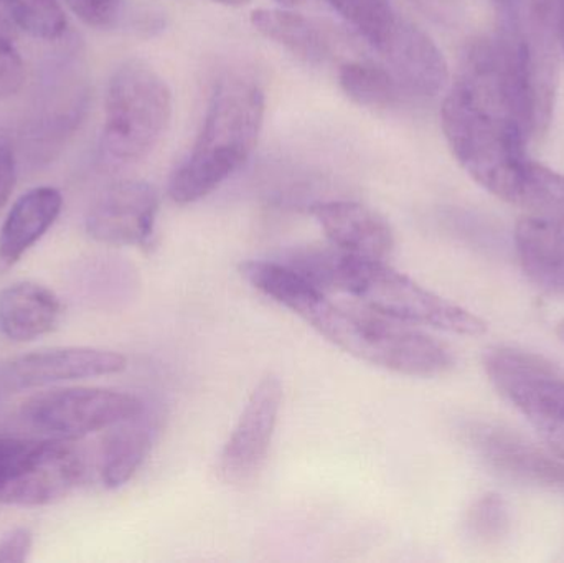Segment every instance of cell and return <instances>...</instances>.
Masks as SVG:
<instances>
[{
	"label": "cell",
	"mask_w": 564,
	"mask_h": 563,
	"mask_svg": "<svg viewBox=\"0 0 564 563\" xmlns=\"http://www.w3.org/2000/svg\"><path fill=\"white\" fill-rule=\"evenodd\" d=\"M240 273L254 290L276 301L304 321L327 297L324 291L318 290L285 263L245 261L240 267Z\"/></svg>",
	"instance_id": "cell-20"
},
{
	"label": "cell",
	"mask_w": 564,
	"mask_h": 563,
	"mask_svg": "<svg viewBox=\"0 0 564 563\" xmlns=\"http://www.w3.org/2000/svg\"><path fill=\"white\" fill-rule=\"evenodd\" d=\"M141 412L144 403L132 393L72 387L30 397L20 413L26 425L45 439L69 443L112 429Z\"/></svg>",
	"instance_id": "cell-7"
},
{
	"label": "cell",
	"mask_w": 564,
	"mask_h": 563,
	"mask_svg": "<svg viewBox=\"0 0 564 563\" xmlns=\"http://www.w3.org/2000/svg\"><path fill=\"white\" fill-rule=\"evenodd\" d=\"M312 217L332 245L368 260H387L394 248L390 224L373 208L350 201L317 202Z\"/></svg>",
	"instance_id": "cell-14"
},
{
	"label": "cell",
	"mask_w": 564,
	"mask_h": 563,
	"mask_svg": "<svg viewBox=\"0 0 564 563\" xmlns=\"http://www.w3.org/2000/svg\"><path fill=\"white\" fill-rule=\"evenodd\" d=\"M50 439H0V505L19 506Z\"/></svg>",
	"instance_id": "cell-23"
},
{
	"label": "cell",
	"mask_w": 564,
	"mask_h": 563,
	"mask_svg": "<svg viewBox=\"0 0 564 563\" xmlns=\"http://www.w3.org/2000/svg\"><path fill=\"white\" fill-rule=\"evenodd\" d=\"M126 367L128 359L115 350L58 347L10 360L0 372V382L9 390L39 389L68 380L112 376Z\"/></svg>",
	"instance_id": "cell-11"
},
{
	"label": "cell",
	"mask_w": 564,
	"mask_h": 563,
	"mask_svg": "<svg viewBox=\"0 0 564 563\" xmlns=\"http://www.w3.org/2000/svg\"><path fill=\"white\" fill-rule=\"evenodd\" d=\"M556 333H558L560 339L564 343V320L558 324V327H556Z\"/></svg>",
	"instance_id": "cell-35"
},
{
	"label": "cell",
	"mask_w": 564,
	"mask_h": 563,
	"mask_svg": "<svg viewBox=\"0 0 564 563\" xmlns=\"http://www.w3.org/2000/svg\"><path fill=\"white\" fill-rule=\"evenodd\" d=\"M25 82V68L17 50L0 52V98L15 95Z\"/></svg>",
	"instance_id": "cell-30"
},
{
	"label": "cell",
	"mask_w": 564,
	"mask_h": 563,
	"mask_svg": "<svg viewBox=\"0 0 564 563\" xmlns=\"http://www.w3.org/2000/svg\"><path fill=\"white\" fill-rule=\"evenodd\" d=\"M254 29L299 59L325 65L335 58L337 43L318 20L289 9H258L251 13Z\"/></svg>",
	"instance_id": "cell-18"
},
{
	"label": "cell",
	"mask_w": 564,
	"mask_h": 563,
	"mask_svg": "<svg viewBox=\"0 0 564 563\" xmlns=\"http://www.w3.org/2000/svg\"><path fill=\"white\" fill-rule=\"evenodd\" d=\"M487 376L497 392L533 426L550 452L564 459V372L525 350H489Z\"/></svg>",
	"instance_id": "cell-6"
},
{
	"label": "cell",
	"mask_w": 564,
	"mask_h": 563,
	"mask_svg": "<svg viewBox=\"0 0 564 563\" xmlns=\"http://www.w3.org/2000/svg\"><path fill=\"white\" fill-rule=\"evenodd\" d=\"M73 13L93 29L152 36L164 29V15L144 0H65Z\"/></svg>",
	"instance_id": "cell-21"
},
{
	"label": "cell",
	"mask_w": 564,
	"mask_h": 563,
	"mask_svg": "<svg viewBox=\"0 0 564 563\" xmlns=\"http://www.w3.org/2000/svg\"><path fill=\"white\" fill-rule=\"evenodd\" d=\"M17 181L15 155L6 142H0V212L12 195Z\"/></svg>",
	"instance_id": "cell-32"
},
{
	"label": "cell",
	"mask_w": 564,
	"mask_h": 563,
	"mask_svg": "<svg viewBox=\"0 0 564 563\" xmlns=\"http://www.w3.org/2000/svg\"><path fill=\"white\" fill-rule=\"evenodd\" d=\"M516 245L529 280L546 293L564 294V215L520 218Z\"/></svg>",
	"instance_id": "cell-15"
},
{
	"label": "cell",
	"mask_w": 564,
	"mask_h": 563,
	"mask_svg": "<svg viewBox=\"0 0 564 563\" xmlns=\"http://www.w3.org/2000/svg\"><path fill=\"white\" fill-rule=\"evenodd\" d=\"M466 524L470 535L487 544L506 538L510 528V516L502 496L489 492L477 499L467 515Z\"/></svg>",
	"instance_id": "cell-26"
},
{
	"label": "cell",
	"mask_w": 564,
	"mask_h": 563,
	"mask_svg": "<svg viewBox=\"0 0 564 563\" xmlns=\"http://www.w3.org/2000/svg\"><path fill=\"white\" fill-rule=\"evenodd\" d=\"M276 2H280L281 6L284 7H295L299 6V3L302 2V0H276Z\"/></svg>",
	"instance_id": "cell-34"
},
{
	"label": "cell",
	"mask_w": 564,
	"mask_h": 563,
	"mask_svg": "<svg viewBox=\"0 0 564 563\" xmlns=\"http://www.w3.org/2000/svg\"><path fill=\"white\" fill-rule=\"evenodd\" d=\"M467 442L490 468L533 485L564 489V459L546 453L517 433L476 423L466 430Z\"/></svg>",
	"instance_id": "cell-13"
},
{
	"label": "cell",
	"mask_w": 564,
	"mask_h": 563,
	"mask_svg": "<svg viewBox=\"0 0 564 563\" xmlns=\"http://www.w3.org/2000/svg\"><path fill=\"white\" fill-rule=\"evenodd\" d=\"M530 19L549 29L564 53V0H530Z\"/></svg>",
	"instance_id": "cell-28"
},
{
	"label": "cell",
	"mask_w": 564,
	"mask_h": 563,
	"mask_svg": "<svg viewBox=\"0 0 564 563\" xmlns=\"http://www.w3.org/2000/svg\"><path fill=\"white\" fill-rule=\"evenodd\" d=\"M25 32L20 0H0V52L15 50L20 33Z\"/></svg>",
	"instance_id": "cell-29"
},
{
	"label": "cell",
	"mask_w": 564,
	"mask_h": 563,
	"mask_svg": "<svg viewBox=\"0 0 564 563\" xmlns=\"http://www.w3.org/2000/svg\"><path fill=\"white\" fill-rule=\"evenodd\" d=\"M344 293L384 316L410 326H430L459 336H482L487 324L476 314L417 284L387 261L351 257Z\"/></svg>",
	"instance_id": "cell-5"
},
{
	"label": "cell",
	"mask_w": 564,
	"mask_h": 563,
	"mask_svg": "<svg viewBox=\"0 0 564 563\" xmlns=\"http://www.w3.org/2000/svg\"><path fill=\"white\" fill-rule=\"evenodd\" d=\"M305 323L344 353L390 372L437 377L454 367L453 354L440 340L361 303L325 297Z\"/></svg>",
	"instance_id": "cell-3"
},
{
	"label": "cell",
	"mask_w": 564,
	"mask_h": 563,
	"mask_svg": "<svg viewBox=\"0 0 564 563\" xmlns=\"http://www.w3.org/2000/svg\"><path fill=\"white\" fill-rule=\"evenodd\" d=\"M101 448V481L105 488L118 489L134 478L148 458L154 440V425L144 412L112 426Z\"/></svg>",
	"instance_id": "cell-19"
},
{
	"label": "cell",
	"mask_w": 564,
	"mask_h": 563,
	"mask_svg": "<svg viewBox=\"0 0 564 563\" xmlns=\"http://www.w3.org/2000/svg\"><path fill=\"white\" fill-rule=\"evenodd\" d=\"M378 53L383 56L384 66L397 79L403 95L417 99L436 98L449 82L443 52L410 20L398 19Z\"/></svg>",
	"instance_id": "cell-12"
},
{
	"label": "cell",
	"mask_w": 564,
	"mask_h": 563,
	"mask_svg": "<svg viewBox=\"0 0 564 563\" xmlns=\"http://www.w3.org/2000/svg\"><path fill=\"white\" fill-rule=\"evenodd\" d=\"M351 257L332 243L307 245L292 250L284 263L325 294L344 293Z\"/></svg>",
	"instance_id": "cell-24"
},
{
	"label": "cell",
	"mask_w": 564,
	"mask_h": 563,
	"mask_svg": "<svg viewBox=\"0 0 564 563\" xmlns=\"http://www.w3.org/2000/svg\"><path fill=\"white\" fill-rule=\"evenodd\" d=\"M62 208V194L53 187L32 188L12 205L0 228V277L53 227Z\"/></svg>",
	"instance_id": "cell-16"
},
{
	"label": "cell",
	"mask_w": 564,
	"mask_h": 563,
	"mask_svg": "<svg viewBox=\"0 0 564 563\" xmlns=\"http://www.w3.org/2000/svg\"><path fill=\"white\" fill-rule=\"evenodd\" d=\"M212 2L221 3V6L227 7H241L250 2V0H212Z\"/></svg>",
	"instance_id": "cell-33"
},
{
	"label": "cell",
	"mask_w": 564,
	"mask_h": 563,
	"mask_svg": "<svg viewBox=\"0 0 564 563\" xmlns=\"http://www.w3.org/2000/svg\"><path fill=\"white\" fill-rule=\"evenodd\" d=\"M62 314V301L43 284L20 281L0 291V333L7 339H39L58 326Z\"/></svg>",
	"instance_id": "cell-17"
},
{
	"label": "cell",
	"mask_w": 564,
	"mask_h": 563,
	"mask_svg": "<svg viewBox=\"0 0 564 563\" xmlns=\"http://www.w3.org/2000/svg\"><path fill=\"white\" fill-rule=\"evenodd\" d=\"M33 535L29 529H13L0 539V563H22L32 552Z\"/></svg>",
	"instance_id": "cell-31"
},
{
	"label": "cell",
	"mask_w": 564,
	"mask_h": 563,
	"mask_svg": "<svg viewBox=\"0 0 564 563\" xmlns=\"http://www.w3.org/2000/svg\"><path fill=\"white\" fill-rule=\"evenodd\" d=\"M338 85L361 108H393L403 96L390 69L368 59L345 62L338 69Z\"/></svg>",
	"instance_id": "cell-22"
},
{
	"label": "cell",
	"mask_w": 564,
	"mask_h": 563,
	"mask_svg": "<svg viewBox=\"0 0 564 563\" xmlns=\"http://www.w3.org/2000/svg\"><path fill=\"white\" fill-rule=\"evenodd\" d=\"M172 118V91L148 63L128 59L109 79L101 151L112 164H134L161 142Z\"/></svg>",
	"instance_id": "cell-4"
},
{
	"label": "cell",
	"mask_w": 564,
	"mask_h": 563,
	"mask_svg": "<svg viewBox=\"0 0 564 563\" xmlns=\"http://www.w3.org/2000/svg\"><path fill=\"white\" fill-rule=\"evenodd\" d=\"M351 29L357 30L375 50H380L393 32L400 17L391 0H325Z\"/></svg>",
	"instance_id": "cell-25"
},
{
	"label": "cell",
	"mask_w": 564,
	"mask_h": 563,
	"mask_svg": "<svg viewBox=\"0 0 564 563\" xmlns=\"http://www.w3.org/2000/svg\"><path fill=\"white\" fill-rule=\"evenodd\" d=\"M25 32L43 40H56L65 33L66 17L58 0H20Z\"/></svg>",
	"instance_id": "cell-27"
},
{
	"label": "cell",
	"mask_w": 564,
	"mask_h": 563,
	"mask_svg": "<svg viewBox=\"0 0 564 563\" xmlns=\"http://www.w3.org/2000/svg\"><path fill=\"white\" fill-rule=\"evenodd\" d=\"M88 82L76 58L53 66L32 118L23 129V151L39 164L53 161L78 131L88 112Z\"/></svg>",
	"instance_id": "cell-8"
},
{
	"label": "cell",
	"mask_w": 564,
	"mask_h": 563,
	"mask_svg": "<svg viewBox=\"0 0 564 563\" xmlns=\"http://www.w3.org/2000/svg\"><path fill=\"white\" fill-rule=\"evenodd\" d=\"M159 204L158 191L148 182H116L89 207L86 231L99 243L152 247Z\"/></svg>",
	"instance_id": "cell-10"
},
{
	"label": "cell",
	"mask_w": 564,
	"mask_h": 563,
	"mask_svg": "<svg viewBox=\"0 0 564 563\" xmlns=\"http://www.w3.org/2000/svg\"><path fill=\"white\" fill-rule=\"evenodd\" d=\"M264 111L267 96L253 78L221 76L192 151L172 172L169 197L178 205L195 204L237 174L257 149Z\"/></svg>",
	"instance_id": "cell-1"
},
{
	"label": "cell",
	"mask_w": 564,
	"mask_h": 563,
	"mask_svg": "<svg viewBox=\"0 0 564 563\" xmlns=\"http://www.w3.org/2000/svg\"><path fill=\"white\" fill-rule=\"evenodd\" d=\"M447 144L460 167L500 201L519 207L535 161L529 129L506 109L453 83L441 108Z\"/></svg>",
	"instance_id": "cell-2"
},
{
	"label": "cell",
	"mask_w": 564,
	"mask_h": 563,
	"mask_svg": "<svg viewBox=\"0 0 564 563\" xmlns=\"http://www.w3.org/2000/svg\"><path fill=\"white\" fill-rule=\"evenodd\" d=\"M282 403L280 377L260 380L217 462V475L227 485H247L261 472L276 433Z\"/></svg>",
	"instance_id": "cell-9"
}]
</instances>
